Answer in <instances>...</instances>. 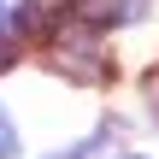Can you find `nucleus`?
<instances>
[{
    "label": "nucleus",
    "mask_w": 159,
    "mask_h": 159,
    "mask_svg": "<svg viewBox=\"0 0 159 159\" xmlns=\"http://www.w3.org/2000/svg\"><path fill=\"white\" fill-rule=\"evenodd\" d=\"M142 89H148V100H159V65L148 71V83H142Z\"/></svg>",
    "instance_id": "423d86ee"
},
{
    "label": "nucleus",
    "mask_w": 159,
    "mask_h": 159,
    "mask_svg": "<svg viewBox=\"0 0 159 159\" xmlns=\"http://www.w3.org/2000/svg\"><path fill=\"white\" fill-rule=\"evenodd\" d=\"M94 153V142H83V148H65V153H47V159H89Z\"/></svg>",
    "instance_id": "39448f33"
},
{
    "label": "nucleus",
    "mask_w": 159,
    "mask_h": 159,
    "mask_svg": "<svg viewBox=\"0 0 159 159\" xmlns=\"http://www.w3.org/2000/svg\"><path fill=\"white\" fill-rule=\"evenodd\" d=\"M12 18H18V12H12V0H0V30H12Z\"/></svg>",
    "instance_id": "0eeeda50"
},
{
    "label": "nucleus",
    "mask_w": 159,
    "mask_h": 159,
    "mask_svg": "<svg viewBox=\"0 0 159 159\" xmlns=\"http://www.w3.org/2000/svg\"><path fill=\"white\" fill-rule=\"evenodd\" d=\"M71 6H77V0H24V24H30V30H47V24H53L59 12H71Z\"/></svg>",
    "instance_id": "7ed1b4c3"
},
{
    "label": "nucleus",
    "mask_w": 159,
    "mask_h": 159,
    "mask_svg": "<svg viewBox=\"0 0 159 159\" xmlns=\"http://www.w3.org/2000/svg\"><path fill=\"white\" fill-rule=\"evenodd\" d=\"M53 65H59L65 77H77V83H100V77H112V65H106V59H94V47H89L83 35H71V41H59V53H53Z\"/></svg>",
    "instance_id": "f257e3e1"
},
{
    "label": "nucleus",
    "mask_w": 159,
    "mask_h": 159,
    "mask_svg": "<svg viewBox=\"0 0 159 159\" xmlns=\"http://www.w3.org/2000/svg\"><path fill=\"white\" fill-rule=\"evenodd\" d=\"M18 153V130H12V118L0 112V159H12Z\"/></svg>",
    "instance_id": "20e7f679"
},
{
    "label": "nucleus",
    "mask_w": 159,
    "mask_h": 159,
    "mask_svg": "<svg viewBox=\"0 0 159 159\" xmlns=\"http://www.w3.org/2000/svg\"><path fill=\"white\" fill-rule=\"evenodd\" d=\"M83 18L89 24H124V18H136V6L130 0H83Z\"/></svg>",
    "instance_id": "f03ea898"
}]
</instances>
